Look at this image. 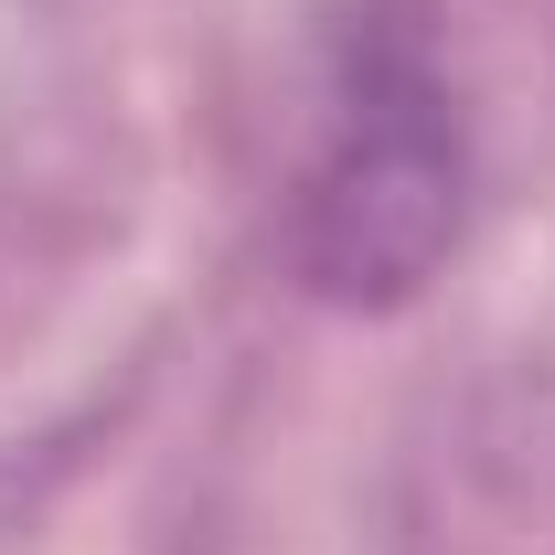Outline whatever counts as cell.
Instances as JSON below:
<instances>
[{
    "label": "cell",
    "instance_id": "cell-1",
    "mask_svg": "<svg viewBox=\"0 0 555 555\" xmlns=\"http://www.w3.org/2000/svg\"><path fill=\"white\" fill-rule=\"evenodd\" d=\"M470 139L427 43V0H352L332 22V118L299 182V278L332 310H396L460 246Z\"/></svg>",
    "mask_w": 555,
    "mask_h": 555
}]
</instances>
